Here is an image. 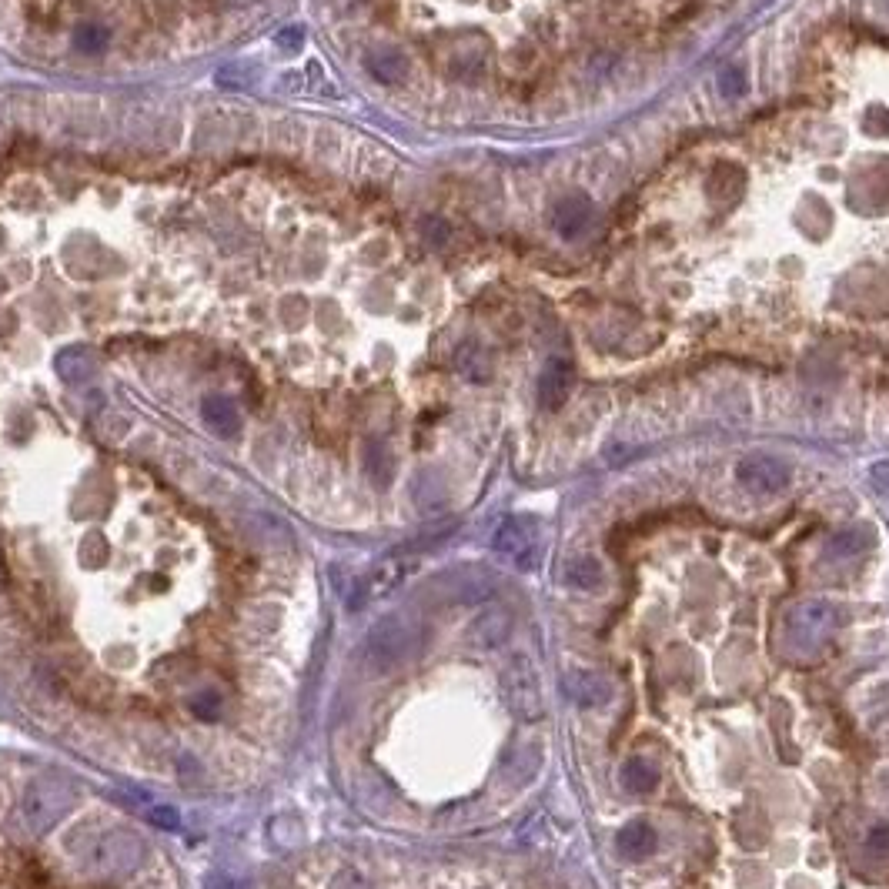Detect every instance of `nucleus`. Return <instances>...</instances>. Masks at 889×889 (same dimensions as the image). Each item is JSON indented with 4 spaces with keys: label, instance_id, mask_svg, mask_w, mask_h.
Returning <instances> with one entry per match:
<instances>
[{
    "label": "nucleus",
    "instance_id": "obj_1",
    "mask_svg": "<svg viewBox=\"0 0 889 889\" xmlns=\"http://www.w3.org/2000/svg\"><path fill=\"white\" fill-rule=\"evenodd\" d=\"M67 849L77 856L87 873L97 876H127L134 866L144 859V846L134 833H124V829H101L94 836H71L67 839Z\"/></svg>",
    "mask_w": 889,
    "mask_h": 889
},
{
    "label": "nucleus",
    "instance_id": "obj_16",
    "mask_svg": "<svg viewBox=\"0 0 889 889\" xmlns=\"http://www.w3.org/2000/svg\"><path fill=\"white\" fill-rule=\"evenodd\" d=\"M455 368L462 371L465 378L485 381L492 375V355H488L482 345H475V341H465V345L455 351Z\"/></svg>",
    "mask_w": 889,
    "mask_h": 889
},
{
    "label": "nucleus",
    "instance_id": "obj_25",
    "mask_svg": "<svg viewBox=\"0 0 889 889\" xmlns=\"http://www.w3.org/2000/svg\"><path fill=\"white\" fill-rule=\"evenodd\" d=\"M278 44L285 47V51H301V44H305V34H301V27H288V31L278 34Z\"/></svg>",
    "mask_w": 889,
    "mask_h": 889
},
{
    "label": "nucleus",
    "instance_id": "obj_11",
    "mask_svg": "<svg viewBox=\"0 0 889 889\" xmlns=\"http://www.w3.org/2000/svg\"><path fill=\"white\" fill-rule=\"evenodd\" d=\"M365 67H368V74L375 77V81L398 84V81H405L408 71H412V61H408L398 47H378V51H371L365 57Z\"/></svg>",
    "mask_w": 889,
    "mask_h": 889
},
{
    "label": "nucleus",
    "instance_id": "obj_3",
    "mask_svg": "<svg viewBox=\"0 0 889 889\" xmlns=\"http://www.w3.org/2000/svg\"><path fill=\"white\" fill-rule=\"evenodd\" d=\"M74 803H77V793L71 783H64V779L57 776H37L31 779V786L24 789L21 819L34 836H44L71 813Z\"/></svg>",
    "mask_w": 889,
    "mask_h": 889
},
{
    "label": "nucleus",
    "instance_id": "obj_23",
    "mask_svg": "<svg viewBox=\"0 0 889 889\" xmlns=\"http://www.w3.org/2000/svg\"><path fill=\"white\" fill-rule=\"evenodd\" d=\"M151 823L154 826H164V829H178L181 819H178V813H174L171 806H154L151 809Z\"/></svg>",
    "mask_w": 889,
    "mask_h": 889
},
{
    "label": "nucleus",
    "instance_id": "obj_10",
    "mask_svg": "<svg viewBox=\"0 0 889 889\" xmlns=\"http://www.w3.org/2000/svg\"><path fill=\"white\" fill-rule=\"evenodd\" d=\"M615 846H619L622 859H629V863H642V859H649L652 853H656L659 836H656V829H652L649 823L635 819V823L619 829V839H615Z\"/></svg>",
    "mask_w": 889,
    "mask_h": 889
},
{
    "label": "nucleus",
    "instance_id": "obj_7",
    "mask_svg": "<svg viewBox=\"0 0 889 889\" xmlns=\"http://www.w3.org/2000/svg\"><path fill=\"white\" fill-rule=\"evenodd\" d=\"M552 224H555V231H559L562 238H569V241L582 238V234L592 228V201L579 191L569 194V198H562L559 204H555Z\"/></svg>",
    "mask_w": 889,
    "mask_h": 889
},
{
    "label": "nucleus",
    "instance_id": "obj_26",
    "mask_svg": "<svg viewBox=\"0 0 889 889\" xmlns=\"http://www.w3.org/2000/svg\"><path fill=\"white\" fill-rule=\"evenodd\" d=\"M231 4H258V0H231Z\"/></svg>",
    "mask_w": 889,
    "mask_h": 889
},
{
    "label": "nucleus",
    "instance_id": "obj_19",
    "mask_svg": "<svg viewBox=\"0 0 889 889\" xmlns=\"http://www.w3.org/2000/svg\"><path fill=\"white\" fill-rule=\"evenodd\" d=\"M107 41H111V37H107V31H104L101 24H81L74 31V47H77V51H84V54L104 51Z\"/></svg>",
    "mask_w": 889,
    "mask_h": 889
},
{
    "label": "nucleus",
    "instance_id": "obj_20",
    "mask_svg": "<svg viewBox=\"0 0 889 889\" xmlns=\"http://www.w3.org/2000/svg\"><path fill=\"white\" fill-rule=\"evenodd\" d=\"M869 539H873V535H869L866 529H846V532L836 535L829 549H833V555H856V552L866 549Z\"/></svg>",
    "mask_w": 889,
    "mask_h": 889
},
{
    "label": "nucleus",
    "instance_id": "obj_21",
    "mask_svg": "<svg viewBox=\"0 0 889 889\" xmlns=\"http://www.w3.org/2000/svg\"><path fill=\"white\" fill-rule=\"evenodd\" d=\"M191 712L194 716H201V719H214L221 712V696L218 692H211V689H204V692H198V696H191Z\"/></svg>",
    "mask_w": 889,
    "mask_h": 889
},
{
    "label": "nucleus",
    "instance_id": "obj_4",
    "mask_svg": "<svg viewBox=\"0 0 889 889\" xmlns=\"http://www.w3.org/2000/svg\"><path fill=\"white\" fill-rule=\"evenodd\" d=\"M542 532H539V522L529 519V515H512V519H505L502 525H498L495 532V552L502 555V559H508L515 565V569L522 572H532L535 565L542 562Z\"/></svg>",
    "mask_w": 889,
    "mask_h": 889
},
{
    "label": "nucleus",
    "instance_id": "obj_17",
    "mask_svg": "<svg viewBox=\"0 0 889 889\" xmlns=\"http://www.w3.org/2000/svg\"><path fill=\"white\" fill-rule=\"evenodd\" d=\"M475 635L482 646H495V642H502L508 635V615L505 612H488L478 619L475 625Z\"/></svg>",
    "mask_w": 889,
    "mask_h": 889
},
{
    "label": "nucleus",
    "instance_id": "obj_18",
    "mask_svg": "<svg viewBox=\"0 0 889 889\" xmlns=\"http://www.w3.org/2000/svg\"><path fill=\"white\" fill-rule=\"evenodd\" d=\"M368 475L375 478L378 485H388L392 482V452H388L381 442H371L368 445Z\"/></svg>",
    "mask_w": 889,
    "mask_h": 889
},
{
    "label": "nucleus",
    "instance_id": "obj_13",
    "mask_svg": "<svg viewBox=\"0 0 889 889\" xmlns=\"http://www.w3.org/2000/svg\"><path fill=\"white\" fill-rule=\"evenodd\" d=\"M619 779H622V789L629 796H649L652 789L659 786V769L652 766L646 756H629L622 762Z\"/></svg>",
    "mask_w": 889,
    "mask_h": 889
},
{
    "label": "nucleus",
    "instance_id": "obj_9",
    "mask_svg": "<svg viewBox=\"0 0 889 889\" xmlns=\"http://www.w3.org/2000/svg\"><path fill=\"white\" fill-rule=\"evenodd\" d=\"M569 388H572V365L565 358H552L539 375V405L555 412V408H562V402L569 398Z\"/></svg>",
    "mask_w": 889,
    "mask_h": 889
},
{
    "label": "nucleus",
    "instance_id": "obj_15",
    "mask_svg": "<svg viewBox=\"0 0 889 889\" xmlns=\"http://www.w3.org/2000/svg\"><path fill=\"white\" fill-rule=\"evenodd\" d=\"M402 575H405V565H402V562H381L378 569H371V575L365 579V585H361L358 599L351 602V605H358L361 599H375V595L392 592L395 585L402 582Z\"/></svg>",
    "mask_w": 889,
    "mask_h": 889
},
{
    "label": "nucleus",
    "instance_id": "obj_6",
    "mask_svg": "<svg viewBox=\"0 0 889 889\" xmlns=\"http://www.w3.org/2000/svg\"><path fill=\"white\" fill-rule=\"evenodd\" d=\"M412 649V632L402 619H385L381 625H375L368 635V662L375 669H392L395 662L405 659V652Z\"/></svg>",
    "mask_w": 889,
    "mask_h": 889
},
{
    "label": "nucleus",
    "instance_id": "obj_5",
    "mask_svg": "<svg viewBox=\"0 0 889 889\" xmlns=\"http://www.w3.org/2000/svg\"><path fill=\"white\" fill-rule=\"evenodd\" d=\"M736 478L742 488H749L756 495H779L789 485L793 472L776 455H749L736 465Z\"/></svg>",
    "mask_w": 889,
    "mask_h": 889
},
{
    "label": "nucleus",
    "instance_id": "obj_12",
    "mask_svg": "<svg viewBox=\"0 0 889 889\" xmlns=\"http://www.w3.org/2000/svg\"><path fill=\"white\" fill-rule=\"evenodd\" d=\"M204 422H208V428L218 438H234L241 428V415H238V405L231 402V398L224 395H211L204 398V408H201Z\"/></svg>",
    "mask_w": 889,
    "mask_h": 889
},
{
    "label": "nucleus",
    "instance_id": "obj_24",
    "mask_svg": "<svg viewBox=\"0 0 889 889\" xmlns=\"http://www.w3.org/2000/svg\"><path fill=\"white\" fill-rule=\"evenodd\" d=\"M869 849H873V853H879V856H889V826H876L873 833H869Z\"/></svg>",
    "mask_w": 889,
    "mask_h": 889
},
{
    "label": "nucleus",
    "instance_id": "obj_2",
    "mask_svg": "<svg viewBox=\"0 0 889 889\" xmlns=\"http://www.w3.org/2000/svg\"><path fill=\"white\" fill-rule=\"evenodd\" d=\"M839 612L829 599H806L789 609L786 615V642L799 656H816L823 652L836 635Z\"/></svg>",
    "mask_w": 889,
    "mask_h": 889
},
{
    "label": "nucleus",
    "instance_id": "obj_8",
    "mask_svg": "<svg viewBox=\"0 0 889 889\" xmlns=\"http://www.w3.org/2000/svg\"><path fill=\"white\" fill-rule=\"evenodd\" d=\"M565 692L579 702V706L592 709V706H605V702L612 699V686L609 679L599 676V672H589V669H572L565 672Z\"/></svg>",
    "mask_w": 889,
    "mask_h": 889
},
{
    "label": "nucleus",
    "instance_id": "obj_14",
    "mask_svg": "<svg viewBox=\"0 0 889 889\" xmlns=\"http://www.w3.org/2000/svg\"><path fill=\"white\" fill-rule=\"evenodd\" d=\"M565 585L575 592H595L605 585V572H602V562L592 559V555H579V559H572L569 565H565Z\"/></svg>",
    "mask_w": 889,
    "mask_h": 889
},
{
    "label": "nucleus",
    "instance_id": "obj_22",
    "mask_svg": "<svg viewBox=\"0 0 889 889\" xmlns=\"http://www.w3.org/2000/svg\"><path fill=\"white\" fill-rule=\"evenodd\" d=\"M208 889H251V879L228 873V869H214L208 876Z\"/></svg>",
    "mask_w": 889,
    "mask_h": 889
}]
</instances>
